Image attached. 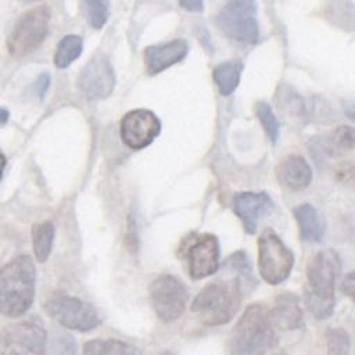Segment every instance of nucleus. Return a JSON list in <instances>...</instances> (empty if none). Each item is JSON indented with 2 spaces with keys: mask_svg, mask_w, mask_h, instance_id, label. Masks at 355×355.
<instances>
[{
  "mask_svg": "<svg viewBox=\"0 0 355 355\" xmlns=\"http://www.w3.org/2000/svg\"><path fill=\"white\" fill-rule=\"evenodd\" d=\"M340 259L333 250L315 254L306 266L305 306L316 319L330 318L334 311V286Z\"/></svg>",
  "mask_w": 355,
  "mask_h": 355,
  "instance_id": "f257e3e1",
  "label": "nucleus"
},
{
  "mask_svg": "<svg viewBox=\"0 0 355 355\" xmlns=\"http://www.w3.org/2000/svg\"><path fill=\"white\" fill-rule=\"evenodd\" d=\"M36 272L31 257L19 255L0 269V313L22 316L35 298Z\"/></svg>",
  "mask_w": 355,
  "mask_h": 355,
  "instance_id": "f03ea898",
  "label": "nucleus"
},
{
  "mask_svg": "<svg viewBox=\"0 0 355 355\" xmlns=\"http://www.w3.org/2000/svg\"><path fill=\"white\" fill-rule=\"evenodd\" d=\"M277 343L275 327L263 305L252 304L240 316L230 336V355H265Z\"/></svg>",
  "mask_w": 355,
  "mask_h": 355,
  "instance_id": "7ed1b4c3",
  "label": "nucleus"
},
{
  "mask_svg": "<svg viewBox=\"0 0 355 355\" xmlns=\"http://www.w3.org/2000/svg\"><path fill=\"white\" fill-rule=\"evenodd\" d=\"M241 304L240 277L207 284L194 298L191 311L207 326H220L232 320Z\"/></svg>",
  "mask_w": 355,
  "mask_h": 355,
  "instance_id": "20e7f679",
  "label": "nucleus"
},
{
  "mask_svg": "<svg viewBox=\"0 0 355 355\" xmlns=\"http://www.w3.org/2000/svg\"><path fill=\"white\" fill-rule=\"evenodd\" d=\"M50 18L51 11L47 6H37L19 15L7 37L8 53L22 58L36 51L47 37Z\"/></svg>",
  "mask_w": 355,
  "mask_h": 355,
  "instance_id": "39448f33",
  "label": "nucleus"
},
{
  "mask_svg": "<svg viewBox=\"0 0 355 355\" xmlns=\"http://www.w3.org/2000/svg\"><path fill=\"white\" fill-rule=\"evenodd\" d=\"M216 25L229 39L255 44L259 39L255 0H229L216 15Z\"/></svg>",
  "mask_w": 355,
  "mask_h": 355,
  "instance_id": "423d86ee",
  "label": "nucleus"
},
{
  "mask_svg": "<svg viewBox=\"0 0 355 355\" xmlns=\"http://www.w3.org/2000/svg\"><path fill=\"white\" fill-rule=\"evenodd\" d=\"M294 266V254L272 229L258 239V269L261 277L272 286L283 283Z\"/></svg>",
  "mask_w": 355,
  "mask_h": 355,
  "instance_id": "0eeeda50",
  "label": "nucleus"
},
{
  "mask_svg": "<svg viewBox=\"0 0 355 355\" xmlns=\"http://www.w3.org/2000/svg\"><path fill=\"white\" fill-rule=\"evenodd\" d=\"M44 311L67 329L89 331L100 324L97 311L76 297L64 294L53 295L46 301Z\"/></svg>",
  "mask_w": 355,
  "mask_h": 355,
  "instance_id": "6e6552de",
  "label": "nucleus"
},
{
  "mask_svg": "<svg viewBox=\"0 0 355 355\" xmlns=\"http://www.w3.org/2000/svg\"><path fill=\"white\" fill-rule=\"evenodd\" d=\"M189 298L186 286L172 275H161L150 286V301L157 316L173 322L184 312Z\"/></svg>",
  "mask_w": 355,
  "mask_h": 355,
  "instance_id": "1a4fd4ad",
  "label": "nucleus"
},
{
  "mask_svg": "<svg viewBox=\"0 0 355 355\" xmlns=\"http://www.w3.org/2000/svg\"><path fill=\"white\" fill-rule=\"evenodd\" d=\"M115 86V73L107 55L96 54L82 68L78 89L87 100L107 98Z\"/></svg>",
  "mask_w": 355,
  "mask_h": 355,
  "instance_id": "9d476101",
  "label": "nucleus"
},
{
  "mask_svg": "<svg viewBox=\"0 0 355 355\" xmlns=\"http://www.w3.org/2000/svg\"><path fill=\"white\" fill-rule=\"evenodd\" d=\"M161 132L158 116L146 108L126 112L119 125V135L125 146L132 150H141L150 146Z\"/></svg>",
  "mask_w": 355,
  "mask_h": 355,
  "instance_id": "9b49d317",
  "label": "nucleus"
},
{
  "mask_svg": "<svg viewBox=\"0 0 355 355\" xmlns=\"http://www.w3.org/2000/svg\"><path fill=\"white\" fill-rule=\"evenodd\" d=\"M184 259L191 279L198 280L214 275L219 268L218 239L209 233L194 236L184 247Z\"/></svg>",
  "mask_w": 355,
  "mask_h": 355,
  "instance_id": "f8f14e48",
  "label": "nucleus"
},
{
  "mask_svg": "<svg viewBox=\"0 0 355 355\" xmlns=\"http://www.w3.org/2000/svg\"><path fill=\"white\" fill-rule=\"evenodd\" d=\"M4 336L10 355H46V330L36 319L8 326Z\"/></svg>",
  "mask_w": 355,
  "mask_h": 355,
  "instance_id": "ddd939ff",
  "label": "nucleus"
},
{
  "mask_svg": "<svg viewBox=\"0 0 355 355\" xmlns=\"http://www.w3.org/2000/svg\"><path fill=\"white\" fill-rule=\"evenodd\" d=\"M272 208L273 201L266 193L241 191L233 197V211L248 234H254L257 232L259 219L268 215Z\"/></svg>",
  "mask_w": 355,
  "mask_h": 355,
  "instance_id": "4468645a",
  "label": "nucleus"
},
{
  "mask_svg": "<svg viewBox=\"0 0 355 355\" xmlns=\"http://www.w3.org/2000/svg\"><path fill=\"white\" fill-rule=\"evenodd\" d=\"M189 53V44L184 39H173L162 44H153L144 49L143 58L146 72L157 75L169 67L180 62Z\"/></svg>",
  "mask_w": 355,
  "mask_h": 355,
  "instance_id": "2eb2a0df",
  "label": "nucleus"
},
{
  "mask_svg": "<svg viewBox=\"0 0 355 355\" xmlns=\"http://www.w3.org/2000/svg\"><path fill=\"white\" fill-rule=\"evenodd\" d=\"M269 319L275 329L297 330L304 326V312L298 295L290 291L280 293L270 309H268Z\"/></svg>",
  "mask_w": 355,
  "mask_h": 355,
  "instance_id": "dca6fc26",
  "label": "nucleus"
},
{
  "mask_svg": "<svg viewBox=\"0 0 355 355\" xmlns=\"http://www.w3.org/2000/svg\"><path fill=\"white\" fill-rule=\"evenodd\" d=\"M276 178L279 183L286 189L300 191L311 184L312 169L304 157L298 154H290L277 164Z\"/></svg>",
  "mask_w": 355,
  "mask_h": 355,
  "instance_id": "f3484780",
  "label": "nucleus"
},
{
  "mask_svg": "<svg viewBox=\"0 0 355 355\" xmlns=\"http://www.w3.org/2000/svg\"><path fill=\"white\" fill-rule=\"evenodd\" d=\"M293 215L298 223L300 234L305 241H320L324 234V225L318 211L311 204H300L293 209Z\"/></svg>",
  "mask_w": 355,
  "mask_h": 355,
  "instance_id": "a211bd4d",
  "label": "nucleus"
},
{
  "mask_svg": "<svg viewBox=\"0 0 355 355\" xmlns=\"http://www.w3.org/2000/svg\"><path fill=\"white\" fill-rule=\"evenodd\" d=\"M318 151H322L324 155H336L344 151L355 150V128L348 125H341L336 128L324 141L316 144Z\"/></svg>",
  "mask_w": 355,
  "mask_h": 355,
  "instance_id": "6ab92c4d",
  "label": "nucleus"
},
{
  "mask_svg": "<svg viewBox=\"0 0 355 355\" xmlns=\"http://www.w3.org/2000/svg\"><path fill=\"white\" fill-rule=\"evenodd\" d=\"M241 71L243 64L240 61H225L214 69V82L216 83L220 94L229 96L237 89L240 83Z\"/></svg>",
  "mask_w": 355,
  "mask_h": 355,
  "instance_id": "aec40b11",
  "label": "nucleus"
},
{
  "mask_svg": "<svg viewBox=\"0 0 355 355\" xmlns=\"http://www.w3.org/2000/svg\"><path fill=\"white\" fill-rule=\"evenodd\" d=\"M83 355H140V349L116 338H97L85 343Z\"/></svg>",
  "mask_w": 355,
  "mask_h": 355,
  "instance_id": "412c9836",
  "label": "nucleus"
},
{
  "mask_svg": "<svg viewBox=\"0 0 355 355\" xmlns=\"http://www.w3.org/2000/svg\"><path fill=\"white\" fill-rule=\"evenodd\" d=\"M54 241V225L49 220L32 227V247L36 261L46 262L51 254Z\"/></svg>",
  "mask_w": 355,
  "mask_h": 355,
  "instance_id": "4be33fe9",
  "label": "nucleus"
},
{
  "mask_svg": "<svg viewBox=\"0 0 355 355\" xmlns=\"http://www.w3.org/2000/svg\"><path fill=\"white\" fill-rule=\"evenodd\" d=\"M83 50L82 37L78 35H67L61 39L54 53V65L60 69L69 67Z\"/></svg>",
  "mask_w": 355,
  "mask_h": 355,
  "instance_id": "5701e85b",
  "label": "nucleus"
},
{
  "mask_svg": "<svg viewBox=\"0 0 355 355\" xmlns=\"http://www.w3.org/2000/svg\"><path fill=\"white\" fill-rule=\"evenodd\" d=\"M82 8L92 28L101 29L105 25L110 14L107 0H82Z\"/></svg>",
  "mask_w": 355,
  "mask_h": 355,
  "instance_id": "b1692460",
  "label": "nucleus"
},
{
  "mask_svg": "<svg viewBox=\"0 0 355 355\" xmlns=\"http://www.w3.org/2000/svg\"><path fill=\"white\" fill-rule=\"evenodd\" d=\"M255 114L257 118L259 119L268 139L270 140L272 144H275L279 139V121L276 118V115L272 111V107L265 103V101H258L255 104Z\"/></svg>",
  "mask_w": 355,
  "mask_h": 355,
  "instance_id": "393cba45",
  "label": "nucleus"
},
{
  "mask_svg": "<svg viewBox=\"0 0 355 355\" xmlns=\"http://www.w3.org/2000/svg\"><path fill=\"white\" fill-rule=\"evenodd\" d=\"M327 349L330 355H348L349 354V336L340 327L329 329L326 334Z\"/></svg>",
  "mask_w": 355,
  "mask_h": 355,
  "instance_id": "a878e982",
  "label": "nucleus"
},
{
  "mask_svg": "<svg viewBox=\"0 0 355 355\" xmlns=\"http://www.w3.org/2000/svg\"><path fill=\"white\" fill-rule=\"evenodd\" d=\"M225 266L234 270V272H239L240 276L245 277L248 282L252 280V272H251V265L248 262V258H247V254L244 251H236L233 252L225 262Z\"/></svg>",
  "mask_w": 355,
  "mask_h": 355,
  "instance_id": "bb28decb",
  "label": "nucleus"
},
{
  "mask_svg": "<svg viewBox=\"0 0 355 355\" xmlns=\"http://www.w3.org/2000/svg\"><path fill=\"white\" fill-rule=\"evenodd\" d=\"M54 355H76V343L72 336L61 334L53 341Z\"/></svg>",
  "mask_w": 355,
  "mask_h": 355,
  "instance_id": "cd10ccee",
  "label": "nucleus"
},
{
  "mask_svg": "<svg viewBox=\"0 0 355 355\" xmlns=\"http://www.w3.org/2000/svg\"><path fill=\"white\" fill-rule=\"evenodd\" d=\"M341 291L345 294V297L355 302V270L347 273L341 283Z\"/></svg>",
  "mask_w": 355,
  "mask_h": 355,
  "instance_id": "c85d7f7f",
  "label": "nucleus"
},
{
  "mask_svg": "<svg viewBox=\"0 0 355 355\" xmlns=\"http://www.w3.org/2000/svg\"><path fill=\"white\" fill-rule=\"evenodd\" d=\"M49 86H50V75L49 73H42L37 78L36 85H35V89H36V93H37L39 98H43L46 96Z\"/></svg>",
  "mask_w": 355,
  "mask_h": 355,
  "instance_id": "c756f323",
  "label": "nucleus"
},
{
  "mask_svg": "<svg viewBox=\"0 0 355 355\" xmlns=\"http://www.w3.org/2000/svg\"><path fill=\"white\" fill-rule=\"evenodd\" d=\"M179 4L182 8L191 12H200L204 8V0H179Z\"/></svg>",
  "mask_w": 355,
  "mask_h": 355,
  "instance_id": "7c9ffc66",
  "label": "nucleus"
},
{
  "mask_svg": "<svg viewBox=\"0 0 355 355\" xmlns=\"http://www.w3.org/2000/svg\"><path fill=\"white\" fill-rule=\"evenodd\" d=\"M0 355H10L8 351V345H7V340L6 336L0 333Z\"/></svg>",
  "mask_w": 355,
  "mask_h": 355,
  "instance_id": "2f4dec72",
  "label": "nucleus"
},
{
  "mask_svg": "<svg viewBox=\"0 0 355 355\" xmlns=\"http://www.w3.org/2000/svg\"><path fill=\"white\" fill-rule=\"evenodd\" d=\"M10 118V112L7 108L4 107H0V125H4Z\"/></svg>",
  "mask_w": 355,
  "mask_h": 355,
  "instance_id": "473e14b6",
  "label": "nucleus"
},
{
  "mask_svg": "<svg viewBox=\"0 0 355 355\" xmlns=\"http://www.w3.org/2000/svg\"><path fill=\"white\" fill-rule=\"evenodd\" d=\"M345 114H347L351 119L355 121V107H354V105H347V107H345Z\"/></svg>",
  "mask_w": 355,
  "mask_h": 355,
  "instance_id": "72a5a7b5",
  "label": "nucleus"
},
{
  "mask_svg": "<svg viewBox=\"0 0 355 355\" xmlns=\"http://www.w3.org/2000/svg\"><path fill=\"white\" fill-rule=\"evenodd\" d=\"M4 166H6V157H4V154L0 151V180H1V178H3Z\"/></svg>",
  "mask_w": 355,
  "mask_h": 355,
  "instance_id": "f704fd0d",
  "label": "nucleus"
},
{
  "mask_svg": "<svg viewBox=\"0 0 355 355\" xmlns=\"http://www.w3.org/2000/svg\"><path fill=\"white\" fill-rule=\"evenodd\" d=\"M276 355H286L284 352H280V354H276Z\"/></svg>",
  "mask_w": 355,
  "mask_h": 355,
  "instance_id": "c9c22d12",
  "label": "nucleus"
}]
</instances>
